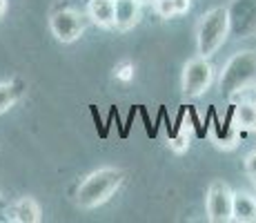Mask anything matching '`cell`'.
Here are the masks:
<instances>
[{"mask_svg": "<svg viewBox=\"0 0 256 223\" xmlns=\"http://www.w3.org/2000/svg\"><path fill=\"white\" fill-rule=\"evenodd\" d=\"M125 181V172L120 167H100V170L92 172L78 183L76 187V205L82 210H94V207L102 205L118 192V187Z\"/></svg>", "mask_w": 256, "mask_h": 223, "instance_id": "cell-1", "label": "cell"}, {"mask_svg": "<svg viewBox=\"0 0 256 223\" xmlns=\"http://www.w3.org/2000/svg\"><path fill=\"white\" fill-rule=\"evenodd\" d=\"M218 89L223 96L234 98L245 89H256V52L243 49L236 52L218 76Z\"/></svg>", "mask_w": 256, "mask_h": 223, "instance_id": "cell-2", "label": "cell"}, {"mask_svg": "<svg viewBox=\"0 0 256 223\" xmlns=\"http://www.w3.org/2000/svg\"><path fill=\"white\" fill-rule=\"evenodd\" d=\"M230 36V16L228 7H212L205 12L196 27V49L198 56L212 58L225 45Z\"/></svg>", "mask_w": 256, "mask_h": 223, "instance_id": "cell-3", "label": "cell"}, {"mask_svg": "<svg viewBox=\"0 0 256 223\" xmlns=\"http://www.w3.org/2000/svg\"><path fill=\"white\" fill-rule=\"evenodd\" d=\"M214 78V67H212L210 58L205 56H194L185 63L183 67V78H180V89L187 98H198L212 85Z\"/></svg>", "mask_w": 256, "mask_h": 223, "instance_id": "cell-4", "label": "cell"}, {"mask_svg": "<svg viewBox=\"0 0 256 223\" xmlns=\"http://www.w3.org/2000/svg\"><path fill=\"white\" fill-rule=\"evenodd\" d=\"M49 29L58 43H76L85 32V16L72 7H62L49 16Z\"/></svg>", "mask_w": 256, "mask_h": 223, "instance_id": "cell-5", "label": "cell"}, {"mask_svg": "<svg viewBox=\"0 0 256 223\" xmlns=\"http://www.w3.org/2000/svg\"><path fill=\"white\" fill-rule=\"evenodd\" d=\"M232 203H234V192L230 190L228 183L214 181L208 187V194H205L208 219L212 223H230L232 221Z\"/></svg>", "mask_w": 256, "mask_h": 223, "instance_id": "cell-6", "label": "cell"}, {"mask_svg": "<svg viewBox=\"0 0 256 223\" xmlns=\"http://www.w3.org/2000/svg\"><path fill=\"white\" fill-rule=\"evenodd\" d=\"M230 36L250 38L256 34V0H232L228 5Z\"/></svg>", "mask_w": 256, "mask_h": 223, "instance_id": "cell-7", "label": "cell"}, {"mask_svg": "<svg viewBox=\"0 0 256 223\" xmlns=\"http://www.w3.org/2000/svg\"><path fill=\"white\" fill-rule=\"evenodd\" d=\"M42 219V210L34 196H22V199L9 203L7 212H4V221H16V223H38Z\"/></svg>", "mask_w": 256, "mask_h": 223, "instance_id": "cell-8", "label": "cell"}, {"mask_svg": "<svg viewBox=\"0 0 256 223\" xmlns=\"http://www.w3.org/2000/svg\"><path fill=\"white\" fill-rule=\"evenodd\" d=\"M87 18L102 29H114L116 0H87Z\"/></svg>", "mask_w": 256, "mask_h": 223, "instance_id": "cell-9", "label": "cell"}, {"mask_svg": "<svg viewBox=\"0 0 256 223\" xmlns=\"http://www.w3.org/2000/svg\"><path fill=\"white\" fill-rule=\"evenodd\" d=\"M138 0H116V23L114 29L118 32H130L140 23L142 12H140Z\"/></svg>", "mask_w": 256, "mask_h": 223, "instance_id": "cell-10", "label": "cell"}, {"mask_svg": "<svg viewBox=\"0 0 256 223\" xmlns=\"http://www.w3.org/2000/svg\"><path fill=\"white\" fill-rule=\"evenodd\" d=\"M232 221L236 223H256V199L243 192H234Z\"/></svg>", "mask_w": 256, "mask_h": 223, "instance_id": "cell-11", "label": "cell"}, {"mask_svg": "<svg viewBox=\"0 0 256 223\" xmlns=\"http://www.w3.org/2000/svg\"><path fill=\"white\" fill-rule=\"evenodd\" d=\"M24 94V83L22 81H4L0 83V114L9 112Z\"/></svg>", "mask_w": 256, "mask_h": 223, "instance_id": "cell-12", "label": "cell"}, {"mask_svg": "<svg viewBox=\"0 0 256 223\" xmlns=\"http://www.w3.org/2000/svg\"><path fill=\"white\" fill-rule=\"evenodd\" d=\"M232 118L236 127L240 130H252L256 125V103H240L232 110Z\"/></svg>", "mask_w": 256, "mask_h": 223, "instance_id": "cell-13", "label": "cell"}, {"mask_svg": "<svg viewBox=\"0 0 256 223\" xmlns=\"http://www.w3.org/2000/svg\"><path fill=\"white\" fill-rule=\"evenodd\" d=\"M170 150L176 152V154H183V152L190 150V136H187V132H176L170 138Z\"/></svg>", "mask_w": 256, "mask_h": 223, "instance_id": "cell-14", "label": "cell"}, {"mask_svg": "<svg viewBox=\"0 0 256 223\" xmlns=\"http://www.w3.org/2000/svg\"><path fill=\"white\" fill-rule=\"evenodd\" d=\"M154 12L158 14L163 21L176 18V9H174V0H154Z\"/></svg>", "mask_w": 256, "mask_h": 223, "instance_id": "cell-15", "label": "cell"}, {"mask_svg": "<svg viewBox=\"0 0 256 223\" xmlns=\"http://www.w3.org/2000/svg\"><path fill=\"white\" fill-rule=\"evenodd\" d=\"M114 76H116V81H120V83H130L132 78H134V63H130V61L118 63L114 69Z\"/></svg>", "mask_w": 256, "mask_h": 223, "instance_id": "cell-16", "label": "cell"}, {"mask_svg": "<svg viewBox=\"0 0 256 223\" xmlns=\"http://www.w3.org/2000/svg\"><path fill=\"white\" fill-rule=\"evenodd\" d=\"M245 172H248L250 178L256 181V152H252L250 156H245Z\"/></svg>", "mask_w": 256, "mask_h": 223, "instance_id": "cell-17", "label": "cell"}, {"mask_svg": "<svg viewBox=\"0 0 256 223\" xmlns=\"http://www.w3.org/2000/svg\"><path fill=\"white\" fill-rule=\"evenodd\" d=\"M192 7V0H174V9H176V16H183V14L190 12Z\"/></svg>", "mask_w": 256, "mask_h": 223, "instance_id": "cell-18", "label": "cell"}, {"mask_svg": "<svg viewBox=\"0 0 256 223\" xmlns=\"http://www.w3.org/2000/svg\"><path fill=\"white\" fill-rule=\"evenodd\" d=\"M7 207H9V203H7V199H4L2 194H0V214H4L7 212Z\"/></svg>", "mask_w": 256, "mask_h": 223, "instance_id": "cell-19", "label": "cell"}, {"mask_svg": "<svg viewBox=\"0 0 256 223\" xmlns=\"http://www.w3.org/2000/svg\"><path fill=\"white\" fill-rule=\"evenodd\" d=\"M4 12H7V0H0V16H4Z\"/></svg>", "mask_w": 256, "mask_h": 223, "instance_id": "cell-20", "label": "cell"}, {"mask_svg": "<svg viewBox=\"0 0 256 223\" xmlns=\"http://www.w3.org/2000/svg\"><path fill=\"white\" fill-rule=\"evenodd\" d=\"M138 3H150V0H138Z\"/></svg>", "mask_w": 256, "mask_h": 223, "instance_id": "cell-21", "label": "cell"}]
</instances>
